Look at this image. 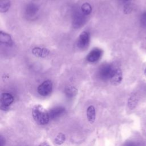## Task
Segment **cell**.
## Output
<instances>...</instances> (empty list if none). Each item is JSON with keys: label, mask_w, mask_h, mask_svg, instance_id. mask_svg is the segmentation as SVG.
Here are the masks:
<instances>
[{"label": "cell", "mask_w": 146, "mask_h": 146, "mask_svg": "<svg viewBox=\"0 0 146 146\" xmlns=\"http://www.w3.org/2000/svg\"><path fill=\"white\" fill-rule=\"evenodd\" d=\"M92 10V9L91 5L88 2H85V3H83L80 7L81 11L86 16L89 15L91 13Z\"/></svg>", "instance_id": "4fadbf2b"}, {"label": "cell", "mask_w": 146, "mask_h": 146, "mask_svg": "<svg viewBox=\"0 0 146 146\" xmlns=\"http://www.w3.org/2000/svg\"><path fill=\"white\" fill-rule=\"evenodd\" d=\"M64 109H60V108H55L54 110H52L51 111V112L49 113L50 115V117H54L56 116H58L60 113H62L63 112Z\"/></svg>", "instance_id": "e0dca14e"}, {"label": "cell", "mask_w": 146, "mask_h": 146, "mask_svg": "<svg viewBox=\"0 0 146 146\" xmlns=\"http://www.w3.org/2000/svg\"><path fill=\"white\" fill-rule=\"evenodd\" d=\"M32 54L38 58H46L50 54V51L48 49L44 47H35L31 50Z\"/></svg>", "instance_id": "9c48e42d"}, {"label": "cell", "mask_w": 146, "mask_h": 146, "mask_svg": "<svg viewBox=\"0 0 146 146\" xmlns=\"http://www.w3.org/2000/svg\"><path fill=\"white\" fill-rule=\"evenodd\" d=\"M39 11L38 6L34 3H30L27 5L25 8V13L29 17H34Z\"/></svg>", "instance_id": "30bf717a"}, {"label": "cell", "mask_w": 146, "mask_h": 146, "mask_svg": "<svg viewBox=\"0 0 146 146\" xmlns=\"http://www.w3.org/2000/svg\"><path fill=\"white\" fill-rule=\"evenodd\" d=\"M86 17L87 16L83 14L80 10H75L73 13L72 17V25L73 27L78 29L83 26L86 22Z\"/></svg>", "instance_id": "3957f363"}, {"label": "cell", "mask_w": 146, "mask_h": 146, "mask_svg": "<svg viewBox=\"0 0 146 146\" xmlns=\"http://www.w3.org/2000/svg\"><path fill=\"white\" fill-rule=\"evenodd\" d=\"M32 115L35 122L40 125L46 124L50 119V115L47 111L39 104L33 107Z\"/></svg>", "instance_id": "6da1fadb"}, {"label": "cell", "mask_w": 146, "mask_h": 146, "mask_svg": "<svg viewBox=\"0 0 146 146\" xmlns=\"http://www.w3.org/2000/svg\"><path fill=\"white\" fill-rule=\"evenodd\" d=\"M119 1H120L121 3H124V5H126V4L129 3L131 0H119Z\"/></svg>", "instance_id": "44dd1931"}, {"label": "cell", "mask_w": 146, "mask_h": 146, "mask_svg": "<svg viewBox=\"0 0 146 146\" xmlns=\"http://www.w3.org/2000/svg\"><path fill=\"white\" fill-rule=\"evenodd\" d=\"M132 10V6H131V5L130 3H128V4L124 5V11L126 14L129 13Z\"/></svg>", "instance_id": "ffe728a7"}, {"label": "cell", "mask_w": 146, "mask_h": 146, "mask_svg": "<svg viewBox=\"0 0 146 146\" xmlns=\"http://www.w3.org/2000/svg\"><path fill=\"white\" fill-rule=\"evenodd\" d=\"M1 106L2 109H5L8 107L13 102L14 98L12 95L9 93L4 92L1 95Z\"/></svg>", "instance_id": "ba28073f"}, {"label": "cell", "mask_w": 146, "mask_h": 146, "mask_svg": "<svg viewBox=\"0 0 146 146\" xmlns=\"http://www.w3.org/2000/svg\"><path fill=\"white\" fill-rule=\"evenodd\" d=\"M140 22V25L143 27H146V11H144L141 15Z\"/></svg>", "instance_id": "d6986e66"}, {"label": "cell", "mask_w": 146, "mask_h": 146, "mask_svg": "<svg viewBox=\"0 0 146 146\" xmlns=\"http://www.w3.org/2000/svg\"><path fill=\"white\" fill-rule=\"evenodd\" d=\"M39 146H50V145L47 142H43Z\"/></svg>", "instance_id": "7402d4cb"}, {"label": "cell", "mask_w": 146, "mask_h": 146, "mask_svg": "<svg viewBox=\"0 0 146 146\" xmlns=\"http://www.w3.org/2000/svg\"><path fill=\"white\" fill-rule=\"evenodd\" d=\"M114 67L109 63H104L102 64L98 71L99 77L102 80H110L113 72Z\"/></svg>", "instance_id": "7a4b0ae2"}, {"label": "cell", "mask_w": 146, "mask_h": 146, "mask_svg": "<svg viewBox=\"0 0 146 146\" xmlns=\"http://www.w3.org/2000/svg\"><path fill=\"white\" fill-rule=\"evenodd\" d=\"M122 79H123V74L121 69L119 67H114L113 72L109 80L111 83L115 86L119 85L121 82Z\"/></svg>", "instance_id": "52a82bcc"}, {"label": "cell", "mask_w": 146, "mask_h": 146, "mask_svg": "<svg viewBox=\"0 0 146 146\" xmlns=\"http://www.w3.org/2000/svg\"><path fill=\"white\" fill-rule=\"evenodd\" d=\"M4 141H5V140L3 139L2 137H1V146H3V143Z\"/></svg>", "instance_id": "603a6c76"}, {"label": "cell", "mask_w": 146, "mask_h": 146, "mask_svg": "<svg viewBox=\"0 0 146 146\" xmlns=\"http://www.w3.org/2000/svg\"><path fill=\"white\" fill-rule=\"evenodd\" d=\"M52 83L50 80H46L43 82L37 88L38 92L42 96H47L52 91Z\"/></svg>", "instance_id": "5b68a950"}, {"label": "cell", "mask_w": 146, "mask_h": 146, "mask_svg": "<svg viewBox=\"0 0 146 146\" xmlns=\"http://www.w3.org/2000/svg\"><path fill=\"white\" fill-rule=\"evenodd\" d=\"M65 140H66L65 135L62 133H59L57 135V136L55 138L54 142L58 145H60L64 142Z\"/></svg>", "instance_id": "9a60e30c"}, {"label": "cell", "mask_w": 146, "mask_h": 146, "mask_svg": "<svg viewBox=\"0 0 146 146\" xmlns=\"http://www.w3.org/2000/svg\"><path fill=\"white\" fill-rule=\"evenodd\" d=\"M87 116L88 121L92 124L95 120V110L93 106H90L88 107L87 110Z\"/></svg>", "instance_id": "7c38bea8"}, {"label": "cell", "mask_w": 146, "mask_h": 146, "mask_svg": "<svg viewBox=\"0 0 146 146\" xmlns=\"http://www.w3.org/2000/svg\"><path fill=\"white\" fill-rule=\"evenodd\" d=\"M144 74H145V75L146 76V68L144 70Z\"/></svg>", "instance_id": "cb8c5ba5"}, {"label": "cell", "mask_w": 146, "mask_h": 146, "mask_svg": "<svg viewBox=\"0 0 146 146\" xmlns=\"http://www.w3.org/2000/svg\"><path fill=\"white\" fill-rule=\"evenodd\" d=\"M66 94L68 96H74L77 93V90L76 88L72 86H68L66 88Z\"/></svg>", "instance_id": "2e32d148"}, {"label": "cell", "mask_w": 146, "mask_h": 146, "mask_svg": "<svg viewBox=\"0 0 146 146\" xmlns=\"http://www.w3.org/2000/svg\"><path fill=\"white\" fill-rule=\"evenodd\" d=\"M11 5V2L10 0H1L0 2V11L1 13L7 12Z\"/></svg>", "instance_id": "5bb4252c"}, {"label": "cell", "mask_w": 146, "mask_h": 146, "mask_svg": "<svg viewBox=\"0 0 146 146\" xmlns=\"http://www.w3.org/2000/svg\"><path fill=\"white\" fill-rule=\"evenodd\" d=\"M137 104V99L136 97L133 95L131 96L128 100V106L131 108H133Z\"/></svg>", "instance_id": "ac0fdd59"}, {"label": "cell", "mask_w": 146, "mask_h": 146, "mask_svg": "<svg viewBox=\"0 0 146 146\" xmlns=\"http://www.w3.org/2000/svg\"><path fill=\"white\" fill-rule=\"evenodd\" d=\"M90 42V34L86 31L82 32L78 37L77 46L81 50H84L88 47Z\"/></svg>", "instance_id": "277c9868"}, {"label": "cell", "mask_w": 146, "mask_h": 146, "mask_svg": "<svg viewBox=\"0 0 146 146\" xmlns=\"http://www.w3.org/2000/svg\"><path fill=\"white\" fill-rule=\"evenodd\" d=\"M103 54V51L99 48H94L86 56L87 60L90 63H95L100 60Z\"/></svg>", "instance_id": "8992f818"}, {"label": "cell", "mask_w": 146, "mask_h": 146, "mask_svg": "<svg viewBox=\"0 0 146 146\" xmlns=\"http://www.w3.org/2000/svg\"><path fill=\"white\" fill-rule=\"evenodd\" d=\"M0 42L1 44L9 47L12 46L13 44V41L10 35L3 31L0 32Z\"/></svg>", "instance_id": "8fae6325"}]
</instances>
